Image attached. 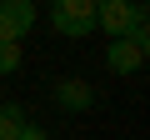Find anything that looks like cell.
Listing matches in <instances>:
<instances>
[{"instance_id": "obj_1", "label": "cell", "mask_w": 150, "mask_h": 140, "mask_svg": "<svg viewBox=\"0 0 150 140\" xmlns=\"http://www.w3.org/2000/svg\"><path fill=\"white\" fill-rule=\"evenodd\" d=\"M50 25L65 40L95 35V0H50Z\"/></svg>"}, {"instance_id": "obj_2", "label": "cell", "mask_w": 150, "mask_h": 140, "mask_svg": "<svg viewBox=\"0 0 150 140\" xmlns=\"http://www.w3.org/2000/svg\"><path fill=\"white\" fill-rule=\"evenodd\" d=\"M40 10L30 0H0V45H20L30 30H35Z\"/></svg>"}, {"instance_id": "obj_3", "label": "cell", "mask_w": 150, "mask_h": 140, "mask_svg": "<svg viewBox=\"0 0 150 140\" xmlns=\"http://www.w3.org/2000/svg\"><path fill=\"white\" fill-rule=\"evenodd\" d=\"M140 10H145L140 0H105V5H95V30H105L110 40H120V35L135 25Z\"/></svg>"}, {"instance_id": "obj_4", "label": "cell", "mask_w": 150, "mask_h": 140, "mask_svg": "<svg viewBox=\"0 0 150 140\" xmlns=\"http://www.w3.org/2000/svg\"><path fill=\"white\" fill-rule=\"evenodd\" d=\"M140 65H145V45H135L125 35L105 45V70H110V75H135Z\"/></svg>"}, {"instance_id": "obj_5", "label": "cell", "mask_w": 150, "mask_h": 140, "mask_svg": "<svg viewBox=\"0 0 150 140\" xmlns=\"http://www.w3.org/2000/svg\"><path fill=\"white\" fill-rule=\"evenodd\" d=\"M55 105H60L65 115H80V110H90V105H95V90H90V80H80V75L60 80V85H55Z\"/></svg>"}, {"instance_id": "obj_6", "label": "cell", "mask_w": 150, "mask_h": 140, "mask_svg": "<svg viewBox=\"0 0 150 140\" xmlns=\"http://www.w3.org/2000/svg\"><path fill=\"white\" fill-rule=\"evenodd\" d=\"M25 125H30V120H25V110H20V105H0V140H15Z\"/></svg>"}, {"instance_id": "obj_7", "label": "cell", "mask_w": 150, "mask_h": 140, "mask_svg": "<svg viewBox=\"0 0 150 140\" xmlns=\"http://www.w3.org/2000/svg\"><path fill=\"white\" fill-rule=\"evenodd\" d=\"M20 45H0V75H15V70H20Z\"/></svg>"}, {"instance_id": "obj_8", "label": "cell", "mask_w": 150, "mask_h": 140, "mask_svg": "<svg viewBox=\"0 0 150 140\" xmlns=\"http://www.w3.org/2000/svg\"><path fill=\"white\" fill-rule=\"evenodd\" d=\"M15 140H50V135H45V130H40V125H25V130H20V135H15Z\"/></svg>"}, {"instance_id": "obj_9", "label": "cell", "mask_w": 150, "mask_h": 140, "mask_svg": "<svg viewBox=\"0 0 150 140\" xmlns=\"http://www.w3.org/2000/svg\"><path fill=\"white\" fill-rule=\"evenodd\" d=\"M95 5H105V0H95Z\"/></svg>"}, {"instance_id": "obj_10", "label": "cell", "mask_w": 150, "mask_h": 140, "mask_svg": "<svg viewBox=\"0 0 150 140\" xmlns=\"http://www.w3.org/2000/svg\"><path fill=\"white\" fill-rule=\"evenodd\" d=\"M30 5H35V0H30Z\"/></svg>"}]
</instances>
